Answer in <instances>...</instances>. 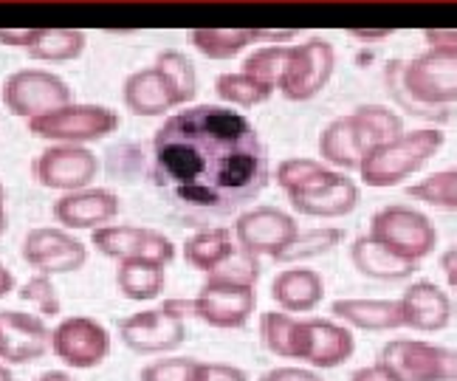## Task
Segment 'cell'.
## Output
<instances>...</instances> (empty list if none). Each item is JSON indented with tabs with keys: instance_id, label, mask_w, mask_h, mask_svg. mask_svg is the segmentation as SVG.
<instances>
[{
	"instance_id": "cell-1",
	"label": "cell",
	"mask_w": 457,
	"mask_h": 381,
	"mask_svg": "<svg viewBox=\"0 0 457 381\" xmlns=\"http://www.w3.org/2000/svg\"><path fill=\"white\" fill-rule=\"evenodd\" d=\"M150 178L179 212L223 218L269 186V150L240 111L192 105L153 136Z\"/></svg>"
},
{
	"instance_id": "cell-2",
	"label": "cell",
	"mask_w": 457,
	"mask_h": 381,
	"mask_svg": "<svg viewBox=\"0 0 457 381\" xmlns=\"http://www.w3.org/2000/svg\"><path fill=\"white\" fill-rule=\"evenodd\" d=\"M384 85L403 113L427 122H449V105L457 102V51L429 48L410 62L390 60Z\"/></svg>"
},
{
	"instance_id": "cell-3",
	"label": "cell",
	"mask_w": 457,
	"mask_h": 381,
	"mask_svg": "<svg viewBox=\"0 0 457 381\" xmlns=\"http://www.w3.org/2000/svg\"><path fill=\"white\" fill-rule=\"evenodd\" d=\"M444 133L435 128L407 130L390 142H384L373 150H367L359 162V178L367 186H398L403 178L415 176L432 155L444 147Z\"/></svg>"
},
{
	"instance_id": "cell-4",
	"label": "cell",
	"mask_w": 457,
	"mask_h": 381,
	"mask_svg": "<svg viewBox=\"0 0 457 381\" xmlns=\"http://www.w3.org/2000/svg\"><path fill=\"white\" fill-rule=\"evenodd\" d=\"M376 368L386 381H457V351L420 339H390Z\"/></svg>"
},
{
	"instance_id": "cell-5",
	"label": "cell",
	"mask_w": 457,
	"mask_h": 381,
	"mask_svg": "<svg viewBox=\"0 0 457 381\" xmlns=\"http://www.w3.org/2000/svg\"><path fill=\"white\" fill-rule=\"evenodd\" d=\"M119 130V113L104 105H68L29 119V133L54 145H87Z\"/></svg>"
},
{
	"instance_id": "cell-6",
	"label": "cell",
	"mask_w": 457,
	"mask_h": 381,
	"mask_svg": "<svg viewBox=\"0 0 457 381\" xmlns=\"http://www.w3.org/2000/svg\"><path fill=\"white\" fill-rule=\"evenodd\" d=\"M370 235L378 240L381 246H386L393 254L410 260V263H420L424 257H429L437 246V232L435 223L424 215L412 210V206H384L370 218Z\"/></svg>"
},
{
	"instance_id": "cell-7",
	"label": "cell",
	"mask_w": 457,
	"mask_h": 381,
	"mask_svg": "<svg viewBox=\"0 0 457 381\" xmlns=\"http://www.w3.org/2000/svg\"><path fill=\"white\" fill-rule=\"evenodd\" d=\"M353 351H356L353 331L337 319L313 317V319L294 322L288 359L303 361L305 368H313V370L339 368L353 356Z\"/></svg>"
},
{
	"instance_id": "cell-8",
	"label": "cell",
	"mask_w": 457,
	"mask_h": 381,
	"mask_svg": "<svg viewBox=\"0 0 457 381\" xmlns=\"http://www.w3.org/2000/svg\"><path fill=\"white\" fill-rule=\"evenodd\" d=\"M68 102H74L71 85L46 68H21L4 82V105L12 116L34 119L57 111Z\"/></svg>"
},
{
	"instance_id": "cell-9",
	"label": "cell",
	"mask_w": 457,
	"mask_h": 381,
	"mask_svg": "<svg viewBox=\"0 0 457 381\" xmlns=\"http://www.w3.org/2000/svg\"><path fill=\"white\" fill-rule=\"evenodd\" d=\"M337 68V51L325 37H311L308 43L291 46L288 62L277 79V91L291 102H308L325 91Z\"/></svg>"
},
{
	"instance_id": "cell-10",
	"label": "cell",
	"mask_w": 457,
	"mask_h": 381,
	"mask_svg": "<svg viewBox=\"0 0 457 381\" xmlns=\"http://www.w3.org/2000/svg\"><path fill=\"white\" fill-rule=\"evenodd\" d=\"M232 235L235 244L243 252L254 254L257 260L262 257L279 260L296 240V235H300V227L279 206H252V210L237 215Z\"/></svg>"
},
{
	"instance_id": "cell-11",
	"label": "cell",
	"mask_w": 457,
	"mask_h": 381,
	"mask_svg": "<svg viewBox=\"0 0 457 381\" xmlns=\"http://www.w3.org/2000/svg\"><path fill=\"white\" fill-rule=\"evenodd\" d=\"M51 353L71 370H94L111 356V334L94 317H65L51 327Z\"/></svg>"
},
{
	"instance_id": "cell-12",
	"label": "cell",
	"mask_w": 457,
	"mask_h": 381,
	"mask_svg": "<svg viewBox=\"0 0 457 381\" xmlns=\"http://www.w3.org/2000/svg\"><path fill=\"white\" fill-rule=\"evenodd\" d=\"M192 300H195V317L201 322L220 327V331H240L249 325L257 308V291L254 286L206 277Z\"/></svg>"
},
{
	"instance_id": "cell-13",
	"label": "cell",
	"mask_w": 457,
	"mask_h": 381,
	"mask_svg": "<svg viewBox=\"0 0 457 381\" xmlns=\"http://www.w3.org/2000/svg\"><path fill=\"white\" fill-rule=\"evenodd\" d=\"M34 181L46 189L60 193H77L91 186L99 176V159L85 145H51L31 164Z\"/></svg>"
},
{
	"instance_id": "cell-14",
	"label": "cell",
	"mask_w": 457,
	"mask_h": 381,
	"mask_svg": "<svg viewBox=\"0 0 457 381\" xmlns=\"http://www.w3.org/2000/svg\"><path fill=\"white\" fill-rule=\"evenodd\" d=\"M291 206L308 218H345L359 206V186L342 170L325 164L316 176L288 195Z\"/></svg>"
},
{
	"instance_id": "cell-15",
	"label": "cell",
	"mask_w": 457,
	"mask_h": 381,
	"mask_svg": "<svg viewBox=\"0 0 457 381\" xmlns=\"http://www.w3.org/2000/svg\"><path fill=\"white\" fill-rule=\"evenodd\" d=\"M91 244L99 254L111 260H128V257H142L153 260L158 266H170L175 260V244L155 229L147 227H133V223H108L91 232Z\"/></svg>"
},
{
	"instance_id": "cell-16",
	"label": "cell",
	"mask_w": 457,
	"mask_h": 381,
	"mask_svg": "<svg viewBox=\"0 0 457 381\" xmlns=\"http://www.w3.org/2000/svg\"><path fill=\"white\" fill-rule=\"evenodd\" d=\"M21 254L34 271L48 277L74 274L87 263V246L60 227L31 229L23 240Z\"/></svg>"
},
{
	"instance_id": "cell-17",
	"label": "cell",
	"mask_w": 457,
	"mask_h": 381,
	"mask_svg": "<svg viewBox=\"0 0 457 381\" xmlns=\"http://www.w3.org/2000/svg\"><path fill=\"white\" fill-rule=\"evenodd\" d=\"M51 351V327L29 311L0 308V361L29 365Z\"/></svg>"
},
{
	"instance_id": "cell-18",
	"label": "cell",
	"mask_w": 457,
	"mask_h": 381,
	"mask_svg": "<svg viewBox=\"0 0 457 381\" xmlns=\"http://www.w3.org/2000/svg\"><path fill=\"white\" fill-rule=\"evenodd\" d=\"M119 336L133 353L158 356L179 348L187 339V325L167 317L162 308H145L119 322Z\"/></svg>"
},
{
	"instance_id": "cell-19",
	"label": "cell",
	"mask_w": 457,
	"mask_h": 381,
	"mask_svg": "<svg viewBox=\"0 0 457 381\" xmlns=\"http://www.w3.org/2000/svg\"><path fill=\"white\" fill-rule=\"evenodd\" d=\"M54 220L60 229H99L119 215V195L102 186H85L77 193H62L54 201Z\"/></svg>"
},
{
	"instance_id": "cell-20",
	"label": "cell",
	"mask_w": 457,
	"mask_h": 381,
	"mask_svg": "<svg viewBox=\"0 0 457 381\" xmlns=\"http://www.w3.org/2000/svg\"><path fill=\"white\" fill-rule=\"evenodd\" d=\"M403 327L420 334H437L454 319V302L449 294L429 280H418L398 297Z\"/></svg>"
},
{
	"instance_id": "cell-21",
	"label": "cell",
	"mask_w": 457,
	"mask_h": 381,
	"mask_svg": "<svg viewBox=\"0 0 457 381\" xmlns=\"http://www.w3.org/2000/svg\"><path fill=\"white\" fill-rule=\"evenodd\" d=\"M325 297V280L313 269H283L271 280V300L286 314H308Z\"/></svg>"
},
{
	"instance_id": "cell-22",
	"label": "cell",
	"mask_w": 457,
	"mask_h": 381,
	"mask_svg": "<svg viewBox=\"0 0 457 381\" xmlns=\"http://www.w3.org/2000/svg\"><path fill=\"white\" fill-rule=\"evenodd\" d=\"M330 314L337 322L347 327H359V331H398V327H403L398 300L345 297L330 305Z\"/></svg>"
},
{
	"instance_id": "cell-23",
	"label": "cell",
	"mask_w": 457,
	"mask_h": 381,
	"mask_svg": "<svg viewBox=\"0 0 457 381\" xmlns=\"http://www.w3.org/2000/svg\"><path fill=\"white\" fill-rule=\"evenodd\" d=\"M320 155L322 164L333 170H356L361 155H364V142L359 136V125L353 113L333 119L330 125L320 133Z\"/></svg>"
},
{
	"instance_id": "cell-24",
	"label": "cell",
	"mask_w": 457,
	"mask_h": 381,
	"mask_svg": "<svg viewBox=\"0 0 457 381\" xmlns=\"http://www.w3.org/2000/svg\"><path fill=\"white\" fill-rule=\"evenodd\" d=\"M350 260L359 274L370 277V280H407L418 271V263H410L398 254H393L386 246H381L378 240L370 235H361L353 246H350Z\"/></svg>"
},
{
	"instance_id": "cell-25",
	"label": "cell",
	"mask_w": 457,
	"mask_h": 381,
	"mask_svg": "<svg viewBox=\"0 0 457 381\" xmlns=\"http://www.w3.org/2000/svg\"><path fill=\"white\" fill-rule=\"evenodd\" d=\"M121 96H125V105L133 116H164L167 111L175 108V99L167 88V82L153 65L142 68V71H133L125 79Z\"/></svg>"
},
{
	"instance_id": "cell-26",
	"label": "cell",
	"mask_w": 457,
	"mask_h": 381,
	"mask_svg": "<svg viewBox=\"0 0 457 381\" xmlns=\"http://www.w3.org/2000/svg\"><path fill=\"white\" fill-rule=\"evenodd\" d=\"M237 244H235V235L232 229L226 227H204L195 235H189L184 240V263L195 271L204 274H212L218 266H223L228 257L235 254Z\"/></svg>"
},
{
	"instance_id": "cell-27",
	"label": "cell",
	"mask_w": 457,
	"mask_h": 381,
	"mask_svg": "<svg viewBox=\"0 0 457 381\" xmlns=\"http://www.w3.org/2000/svg\"><path fill=\"white\" fill-rule=\"evenodd\" d=\"M116 286L125 300L150 302L155 297H162V291L167 286V266H158L153 260H142V257L119 260Z\"/></svg>"
},
{
	"instance_id": "cell-28",
	"label": "cell",
	"mask_w": 457,
	"mask_h": 381,
	"mask_svg": "<svg viewBox=\"0 0 457 381\" xmlns=\"http://www.w3.org/2000/svg\"><path fill=\"white\" fill-rule=\"evenodd\" d=\"M266 40V31L257 29H195L189 43L209 60H232L245 46Z\"/></svg>"
},
{
	"instance_id": "cell-29",
	"label": "cell",
	"mask_w": 457,
	"mask_h": 381,
	"mask_svg": "<svg viewBox=\"0 0 457 381\" xmlns=\"http://www.w3.org/2000/svg\"><path fill=\"white\" fill-rule=\"evenodd\" d=\"M155 71L162 74V79L167 82V88L175 99V108L181 105H189L192 99H195V91H198V77H195V65L187 54L181 51H162V54L155 57Z\"/></svg>"
},
{
	"instance_id": "cell-30",
	"label": "cell",
	"mask_w": 457,
	"mask_h": 381,
	"mask_svg": "<svg viewBox=\"0 0 457 381\" xmlns=\"http://www.w3.org/2000/svg\"><path fill=\"white\" fill-rule=\"evenodd\" d=\"M353 119H356V125H359V136H361V142H364V153L403 133L401 116L393 113V111H386V108H381V105H359L353 111Z\"/></svg>"
},
{
	"instance_id": "cell-31",
	"label": "cell",
	"mask_w": 457,
	"mask_h": 381,
	"mask_svg": "<svg viewBox=\"0 0 457 381\" xmlns=\"http://www.w3.org/2000/svg\"><path fill=\"white\" fill-rule=\"evenodd\" d=\"M85 43H87V37L77 29H43L40 40L26 51L31 60L65 62V60H77L85 51Z\"/></svg>"
},
{
	"instance_id": "cell-32",
	"label": "cell",
	"mask_w": 457,
	"mask_h": 381,
	"mask_svg": "<svg viewBox=\"0 0 457 381\" xmlns=\"http://www.w3.org/2000/svg\"><path fill=\"white\" fill-rule=\"evenodd\" d=\"M215 94L220 102H226V105L254 108L260 102L271 99L274 88H269V85H262L252 77H245L243 71H235V74H220L215 79Z\"/></svg>"
},
{
	"instance_id": "cell-33",
	"label": "cell",
	"mask_w": 457,
	"mask_h": 381,
	"mask_svg": "<svg viewBox=\"0 0 457 381\" xmlns=\"http://www.w3.org/2000/svg\"><path fill=\"white\" fill-rule=\"evenodd\" d=\"M407 193H410V198L424 201L429 206H437V210H454L457 212V167L432 172V176L412 184Z\"/></svg>"
},
{
	"instance_id": "cell-34",
	"label": "cell",
	"mask_w": 457,
	"mask_h": 381,
	"mask_svg": "<svg viewBox=\"0 0 457 381\" xmlns=\"http://www.w3.org/2000/svg\"><path fill=\"white\" fill-rule=\"evenodd\" d=\"M288 54H291V46H262L245 57L240 71L277 91V79H279V74H283Z\"/></svg>"
},
{
	"instance_id": "cell-35",
	"label": "cell",
	"mask_w": 457,
	"mask_h": 381,
	"mask_svg": "<svg viewBox=\"0 0 457 381\" xmlns=\"http://www.w3.org/2000/svg\"><path fill=\"white\" fill-rule=\"evenodd\" d=\"M345 232L337 227H325V229H313V232H300L296 240L288 246V252L279 257V263H296V260H311V257H322L333 246L342 244Z\"/></svg>"
},
{
	"instance_id": "cell-36",
	"label": "cell",
	"mask_w": 457,
	"mask_h": 381,
	"mask_svg": "<svg viewBox=\"0 0 457 381\" xmlns=\"http://www.w3.org/2000/svg\"><path fill=\"white\" fill-rule=\"evenodd\" d=\"M296 317L286 314V311H266L260 314V342L269 353L288 359L291 351V331H294Z\"/></svg>"
},
{
	"instance_id": "cell-37",
	"label": "cell",
	"mask_w": 457,
	"mask_h": 381,
	"mask_svg": "<svg viewBox=\"0 0 457 381\" xmlns=\"http://www.w3.org/2000/svg\"><path fill=\"white\" fill-rule=\"evenodd\" d=\"M21 300L37 308V317H60L62 302H60V294L54 288V280L48 274H37L34 271L29 280L21 286Z\"/></svg>"
},
{
	"instance_id": "cell-38",
	"label": "cell",
	"mask_w": 457,
	"mask_h": 381,
	"mask_svg": "<svg viewBox=\"0 0 457 381\" xmlns=\"http://www.w3.org/2000/svg\"><path fill=\"white\" fill-rule=\"evenodd\" d=\"M192 356H167V359H153L138 370V381H189L192 370H195Z\"/></svg>"
},
{
	"instance_id": "cell-39",
	"label": "cell",
	"mask_w": 457,
	"mask_h": 381,
	"mask_svg": "<svg viewBox=\"0 0 457 381\" xmlns=\"http://www.w3.org/2000/svg\"><path fill=\"white\" fill-rule=\"evenodd\" d=\"M206 277H215V280H228V283H243V286H254L257 277H260V260L237 246L235 254L228 257L223 266H218L212 274H206Z\"/></svg>"
},
{
	"instance_id": "cell-40",
	"label": "cell",
	"mask_w": 457,
	"mask_h": 381,
	"mask_svg": "<svg viewBox=\"0 0 457 381\" xmlns=\"http://www.w3.org/2000/svg\"><path fill=\"white\" fill-rule=\"evenodd\" d=\"M189 381H249V376L228 361H195Z\"/></svg>"
},
{
	"instance_id": "cell-41",
	"label": "cell",
	"mask_w": 457,
	"mask_h": 381,
	"mask_svg": "<svg viewBox=\"0 0 457 381\" xmlns=\"http://www.w3.org/2000/svg\"><path fill=\"white\" fill-rule=\"evenodd\" d=\"M257 381H325L313 368H300V365H283V368H271L262 373Z\"/></svg>"
},
{
	"instance_id": "cell-42",
	"label": "cell",
	"mask_w": 457,
	"mask_h": 381,
	"mask_svg": "<svg viewBox=\"0 0 457 381\" xmlns=\"http://www.w3.org/2000/svg\"><path fill=\"white\" fill-rule=\"evenodd\" d=\"M43 29H0V46H21V48H31L40 40Z\"/></svg>"
},
{
	"instance_id": "cell-43",
	"label": "cell",
	"mask_w": 457,
	"mask_h": 381,
	"mask_svg": "<svg viewBox=\"0 0 457 381\" xmlns=\"http://www.w3.org/2000/svg\"><path fill=\"white\" fill-rule=\"evenodd\" d=\"M158 308H162L167 317L181 319V322L189 319V317H195V300H192V297H172V300H164Z\"/></svg>"
},
{
	"instance_id": "cell-44",
	"label": "cell",
	"mask_w": 457,
	"mask_h": 381,
	"mask_svg": "<svg viewBox=\"0 0 457 381\" xmlns=\"http://www.w3.org/2000/svg\"><path fill=\"white\" fill-rule=\"evenodd\" d=\"M424 40L432 43V48H452L457 51V29L446 31V29H429L424 34Z\"/></svg>"
},
{
	"instance_id": "cell-45",
	"label": "cell",
	"mask_w": 457,
	"mask_h": 381,
	"mask_svg": "<svg viewBox=\"0 0 457 381\" xmlns=\"http://www.w3.org/2000/svg\"><path fill=\"white\" fill-rule=\"evenodd\" d=\"M350 381H386V378L381 376V370H378L376 365H370V368L356 370L353 376H350Z\"/></svg>"
},
{
	"instance_id": "cell-46",
	"label": "cell",
	"mask_w": 457,
	"mask_h": 381,
	"mask_svg": "<svg viewBox=\"0 0 457 381\" xmlns=\"http://www.w3.org/2000/svg\"><path fill=\"white\" fill-rule=\"evenodd\" d=\"M14 291V274L0 263V300L6 297V294H12Z\"/></svg>"
},
{
	"instance_id": "cell-47",
	"label": "cell",
	"mask_w": 457,
	"mask_h": 381,
	"mask_svg": "<svg viewBox=\"0 0 457 381\" xmlns=\"http://www.w3.org/2000/svg\"><path fill=\"white\" fill-rule=\"evenodd\" d=\"M441 269H444V274L457 271V244H454L449 252H444V257H441Z\"/></svg>"
},
{
	"instance_id": "cell-48",
	"label": "cell",
	"mask_w": 457,
	"mask_h": 381,
	"mask_svg": "<svg viewBox=\"0 0 457 381\" xmlns=\"http://www.w3.org/2000/svg\"><path fill=\"white\" fill-rule=\"evenodd\" d=\"M34 381H77L71 373H65V370H46V373H40Z\"/></svg>"
},
{
	"instance_id": "cell-49",
	"label": "cell",
	"mask_w": 457,
	"mask_h": 381,
	"mask_svg": "<svg viewBox=\"0 0 457 381\" xmlns=\"http://www.w3.org/2000/svg\"><path fill=\"white\" fill-rule=\"evenodd\" d=\"M6 232V189L0 184V235Z\"/></svg>"
},
{
	"instance_id": "cell-50",
	"label": "cell",
	"mask_w": 457,
	"mask_h": 381,
	"mask_svg": "<svg viewBox=\"0 0 457 381\" xmlns=\"http://www.w3.org/2000/svg\"><path fill=\"white\" fill-rule=\"evenodd\" d=\"M0 381H14V376H12L9 365H4V361H0Z\"/></svg>"
},
{
	"instance_id": "cell-51",
	"label": "cell",
	"mask_w": 457,
	"mask_h": 381,
	"mask_svg": "<svg viewBox=\"0 0 457 381\" xmlns=\"http://www.w3.org/2000/svg\"><path fill=\"white\" fill-rule=\"evenodd\" d=\"M446 280H449V288L457 294V271H452V274H446Z\"/></svg>"
}]
</instances>
